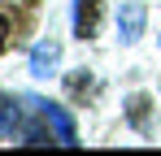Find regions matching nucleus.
Listing matches in <instances>:
<instances>
[{
    "instance_id": "obj_1",
    "label": "nucleus",
    "mask_w": 161,
    "mask_h": 156,
    "mask_svg": "<svg viewBox=\"0 0 161 156\" xmlns=\"http://www.w3.org/2000/svg\"><path fill=\"white\" fill-rule=\"evenodd\" d=\"M100 22H105L100 0H74V35L79 39H96L100 35Z\"/></svg>"
},
{
    "instance_id": "obj_2",
    "label": "nucleus",
    "mask_w": 161,
    "mask_h": 156,
    "mask_svg": "<svg viewBox=\"0 0 161 156\" xmlns=\"http://www.w3.org/2000/svg\"><path fill=\"white\" fill-rule=\"evenodd\" d=\"M144 22H148V9H144L139 0H126V4L118 9V39H122V44H135V39L144 35Z\"/></svg>"
},
{
    "instance_id": "obj_4",
    "label": "nucleus",
    "mask_w": 161,
    "mask_h": 156,
    "mask_svg": "<svg viewBox=\"0 0 161 156\" xmlns=\"http://www.w3.org/2000/svg\"><path fill=\"white\" fill-rule=\"evenodd\" d=\"M57 61H61V44H57V39H39V44L31 48V74L35 78L57 74Z\"/></svg>"
},
{
    "instance_id": "obj_5",
    "label": "nucleus",
    "mask_w": 161,
    "mask_h": 156,
    "mask_svg": "<svg viewBox=\"0 0 161 156\" xmlns=\"http://www.w3.org/2000/svg\"><path fill=\"white\" fill-rule=\"evenodd\" d=\"M4 44H9V22L0 18V52H4Z\"/></svg>"
},
{
    "instance_id": "obj_3",
    "label": "nucleus",
    "mask_w": 161,
    "mask_h": 156,
    "mask_svg": "<svg viewBox=\"0 0 161 156\" xmlns=\"http://www.w3.org/2000/svg\"><path fill=\"white\" fill-rule=\"evenodd\" d=\"M39 117L53 126V139H57V143H65V148H70V143H79V134H74V122H70V113H65L61 104L39 100Z\"/></svg>"
}]
</instances>
